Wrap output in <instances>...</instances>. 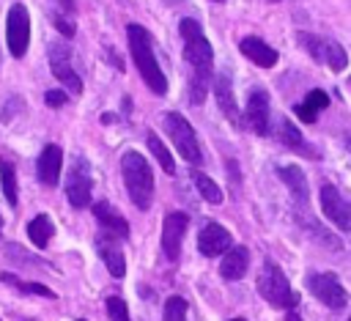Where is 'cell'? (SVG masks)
I'll return each mask as SVG.
<instances>
[{
    "mask_svg": "<svg viewBox=\"0 0 351 321\" xmlns=\"http://www.w3.org/2000/svg\"><path fill=\"white\" fill-rule=\"evenodd\" d=\"M348 321H351V318H348Z\"/></svg>",
    "mask_w": 351,
    "mask_h": 321,
    "instance_id": "41",
    "label": "cell"
},
{
    "mask_svg": "<svg viewBox=\"0 0 351 321\" xmlns=\"http://www.w3.org/2000/svg\"><path fill=\"white\" fill-rule=\"evenodd\" d=\"M250 269V250L247 247H230L219 261V277L228 283H236Z\"/></svg>",
    "mask_w": 351,
    "mask_h": 321,
    "instance_id": "21",
    "label": "cell"
},
{
    "mask_svg": "<svg viewBox=\"0 0 351 321\" xmlns=\"http://www.w3.org/2000/svg\"><path fill=\"white\" fill-rule=\"evenodd\" d=\"M282 321H302V316H299V313H296V310H288V313H285V318H282Z\"/></svg>",
    "mask_w": 351,
    "mask_h": 321,
    "instance_id": "34",
    "label": "cell"
},
{
    "mask_svg": "<svg viewBox=\"0 0 351 321\" xmlns=\"http://www.w3.org/2000/svg\"><path fill=\"white\" fill-rule=\"evenodd\" d=\"M239 49H241V55H244L250 63H255V66H261V69H271V66H277V60H280L277 49L269 47L261 36H241V38H239Z\"/></svg>",
    "mask_w": 351,
    "mask_h": 321,
    "instance_id": "17",
    "label": "cell"
},
{
    "mask_svg": "<svg viewBox=\"0 0 351 321\" xmlns=\"http://www.w3.org/2000/svg\"><path fill=\"white\" fill-rule=\"evenodd\" d=\"M162 321H186V299L184 296H167L165 299V310H162Z\"/></svg>",
    "mask_w": 351,
    "mask_h": 321,
    "instance_id": "30",
    "label": "cell"
},
{
    "mask_svg": "<svg viewBox=\"0 0 351 321\" xmlns=\"http://www.w3.org/2000/svg\"><path fill=\"white\" fill-rule=\"evenodd\" d=\"M230 247H233V239H230L228 228H222L219 222H206L203 230L197 233V252L206 258L225 255Z\"/></svg>",
    "mask_w": 351,
    "mask_h": 321,
    "instance_id": "13",
    "label": "cell"
},
{
    "mask_svg": "<svg viewBox=\"0 0 351 321\" xmlns=\"http://www.w3.org/2000/svg\"><path fill=\"white\" fill-rule=\"evenodd\" d=\"M126 41H129V52H132V60L143 77V82L148 85V91H154L156 96L167 93V80H165V71L159 69V60L154 55V41H151V33L143 27V25H126Z\"/></svg>",
    "mask_w": 351,
    "mask_h": 321,
    "instance_id": "2",
    "label": "cell"
},
{
    "mask_svg": "<svg viewBox=\"0 0 351 321\" xmlns=\"http://www.w3.org/2000/svg\"><path fill=\"white\" fill-rule=\"evenodd\" d=\"M189 217L184 211H170L162 222V252L167 261H176L181 255V244H184V233H186Z\"/></svg>",
    "mask_w": 351,
    "mask_h": 321,
    "instance_id": "12",
    "label": "cell"
},
{
    "mask_svg": "<svg viewBox=\"0 0 351 321\" xmlns=\"http://www.w3.org/2000/svg\"><path fill=\"white\" fill-rule=\"evenodd\" d=\"M121 176H123L129 200L140 211H148L151 203H154V189H156L154 170H151L148 159L140 151H123V156H121Z\"/></svg>",
    "mask_w": 351,
    "mask_h": 321,
    "instance_id": "3",
    "label": "cell"
},
{
    "mask_svg": "<svg viewBox=\"0 0 351 321\" xmlns=\"http://www.w3.org/2000/svg\"><path fill=\"white\" fill-rule=\"evenodd\" d=\"M293 217H296L299 228H302V230H304V233H307L313 241H318L321 247L335 250V252H337V250H343V241H340V239H337V236H335L329 228H324V225H321L315 217H310L307 211H302L299 206H296V214H293Z\"/></svg>",
    "mask_w": 351,
    "mask_h": 321,
    "instance_id": "19",
    "label": "cell"
},
{
    "mask_svg": "<svg viewBox=\"0 0 351 321\" xmlns=\"http://www.w3.org/2000/svg\"><path fill=\"white\" fill-rule=\"evenodd\" d=\"M165 132L173 143V148L178 151L181 159H186L189 165H200L203 162V151H200V143H197V134H195V126L176 110L165 112Z\"/></svg>",
    "mask_w": 351,
    "mask_h": 321,
    "instance_id": "5",
    "label": "cell"
},
{
    "mask_svg": "<svg viewBox=\"0 0 351 321\" xmlns=\"http://www.w3.org/2000/svg\"><path fill=\"white\" fill-rule=\"evenodd\" d=\"M96 247H99L101 263L107 266L110 277L121 280V277L126 274V258H123V252H121V247H118V239H112V236L101 233V236H99V241H96Z\"/></svg>",
    "mask_w": 351,
    "mask_h": 321,
    "instance_id": "20",
    "label": "cell"
},
{
    "mask_svg": "<svg viewBox=\"0 0 351 321\" xmlns=\"http://www.w3.org/2000/svg\"><path fill=\"white\" fill-rule=\"evenodd\" d=\"M211 3H225V0H211Z\"/></svg>",
    "mask_w": 351,
    "mask_h": 321,
    "instance_id": "38",
    "label": "cell"
},
{
    "mask_svg": "<svg viewBox=\"0 0 351 321\" xmlns=\"http://www.w3.org/2000/svg\"><path fill=\"white\" fill-rule=\"evenodd\" d=\"M277 137H280V143H282L288 151L302 154V156H310V159H318V151H315V148L302 137V132H299V126H296L293 121L282 118V121H280V126H277Z\"/></svg>",
    "mask_w": 351,
    "mask_h": 321,
    "instance_id": "22",
    "label": "cell"
},
{
    "mask_svg": "<svg viewBox=\"0 0 351 321\" xmlns=\"http://www.w3.org/2000/svg\"><path fill=\"white\" fill-rule=\"evenodd\" d=\"M241 121L252 134H261V137L269 134V93L263 88H252L247 93Z\"/></svg>",
    "mask_w": 351,
    "mask_h": 321,
    "instance_id": "10",
    "label": "cell"
},
{
    "mask_svg": "<svg viewBox=\"0 0 351 321\" xmlns=\"http://www.w3.org/2000/svg\"><path fill=\"white\" fill-rule=\"evenodd\" d=\"M5 41L11 49V58H25L30 44V14L22 3H14L5 16Z\"/></svg>",
    "mask_w": 351,
    "mask_h": 321,
    "instance_id": "8",
    "label": "cell"
},
{
    "mask_svg": "<svg viewBox=\"0 0 351 321\" xmlns=\"http://www.w3.org/2000/svg\"><path fill=\"white\" fill-rule=\"evenodd\" d=\"M261 299H266L271 307H280V310H293L299 305V296L293 294L285 272L274 263V261H266L261 274H258V283H255Z\"/></svg>",
    "mask_w": 351,
    "mask_h": 321,
    "instance_id": "4",
    "label": "cell"
},
{
    "mask_svg": "<svg viewBox=\"0 0 351 321\" xmlns=\"http://www.w3.org/2000/svg\"><path fill=\"white\" fill-rule=\"evenodd\" d=\"M52 22H55V27L60 30V36H66V38H71L74 36V22H69V19H63V16H52Z\"/></svg>",
    "mask_w": 351,
    "mask_h": 321,
    "instance_id": "33",
    "label": "cell"
},
{
    "mask_svg": "<svg viewBox=\"0 0 351 321\" xmlns=\"http://www.w3.org/2000/svg\"><path fill=\"white\" fill-rule=\"evenodd\" d=\"M0 233H3V217H0Z\"/></svg>",
    "mask_w": 351,
    "mask_h": 321,
    "instance_id": "37",
    "label": "cell"
},
{
    "mask_svg": "<svg viewBox=\"0 0 351 321\" xmlns=\"http://www.w3.org/2000/svg\"><path fill=\"white\" fill-rule=\"evenodd\" d=\"M0 280H3V283H8V285H14V288H19L22 294H38V296L55 299V291H52V288L41 285V283H25V280H16L11 272H3V274H0Z\"/></svg>",
    "mask_w": 351,
    "mask_h": 321,
    "instance_id": "29",
    "label": "cell"
},
{
    "mask_svg": "<svg viewBox=\"0 0 351 321\" xmlns=\"http://www.w3.org/2000/svg\"><path fill=\"white\" fill-rule=\"evenodd\" d=\"M93 217H96V222L101 225V230H104L107 236H112V239H118V241L129 239V222H126V219L115 211V206H110L107 200L93 203Z\"/></svg>",
    "mask_w": 351,
    "mask_h": 321,
    "instance_id": "18",
    "label": "cell"
},
{
    "mask_svg": "<svg viewBox=\"0 0 351 321\" xmlns=\"http://www.w3.org/2000/svg\"><path fill=\"white\" fill-rule=\"evenodd\" d=\"M269 3H280V0H269Z\"/></svg>",
    "mask_w": 351,
    "mask_h": 321,
    "instance_id": "39",
    "label": "cell"
},
{
    "mask_svg": "<svg viewBox=\"0 0 351 321\" xmlns=\"http://www.w3.org/2000/svg\"><path fill=\"white\" fill-rule=\"evenodd\" d=\"M192 184H195V189L200 192V198L206 200V203H211V206H219L222 203V189H219V184L214 181V178H208L206 173H200L197 167H192Z\"/></svg>",
    "mask_w": 351,
    "mask_h": 321,
    "instance_id": "26",
    "label": "cell"
},
{
    "mask_svg": "<svg viewBox=\"0 0 351 321\" xmlns=\"http://www.w3.org/2000/svg\"><path fill=\"white\" fill-rule=\"evenodd\" d=\"M90 192H93L90 165L82 156H77L66 176V198L74 209H85V206H90Z\"/></svg>",
    "mask_w": 351,
    "mask_h": 321,
    "instance_id": "9",
    "label": "cell"
},
{
    "mask_svg": "<svg viewBox=\"0 0 351 321\" xmlns=\"http://www.w3.org/2000/svg\"><path fill=\"white\" fill-rule=\"evenodd\" d=\"M77 321H85V318H77Z\"/></svg>",
    "mask_w": 351,
    "mask_h": 321,
    "instance_id": "40",
    "label": "cell"
},
{
    "mask_svg": "<svg viewBox=\"0 0 351 321\" xmlns=\"http://www.w3.org/2000/svg\"><path fill=\"white\" fill-rule=\"evenodd\" d=\"M178 36L184 41V60L189 66V102L203 104L214 80V49L203 36L200 22L192 16H184L178 22Z\"/></svg>",
    "mask_w": 351,
    "mask_h": 321,
    "instance_id": "1",
    "label": "cell"
},
{
    "mask_svg": "<svg viewBox=\"0 0 351 321\" xmlns=\"http://www.w3.org/2000/svg\"><path fill=\"white\" fill-rule=\"evenodd\" d=\"M58 3H60V5H63V8H66V11H69V14H71V11H74V0H58Z\"/></svg>",
    "mask_w": 351,
    "mask_h": 321,
    "instance_id": "35",
    "label": "cell"
},
{
    "mask_svg": "<svg viewBox=\"0 0 351 321\" xmlns=\"http://www.w3.org/2000/svg\"><path fill=\"white\" fill-rule=\"evenodd\" d=\"M0 184H3V198L11 206H16V170L5 159H0Z\"/></svg>",
    "mask_w": 351,
    "mask_h": 321,
    "instance_id": "28",
    "label": "cell"
},
{
    "mask_svg": "<svg viewBox=\"0 0 351 321\" xmlns=\"http://www.w3.org/2000/svg\"><path fill=\"white\" fill-rule=\"evenodd\" d=\"M211 88H214V96H217V107H219V112H222V115H225L236 129H241V126H244V121H241L239 102H236V93H233L230 80H228L225 74H214Z\"/></svg>",
    "mask_w": 351,
    "mask_h": 321,
    "instance_id": "16",
    "label": "cell"
},
{
    "mask_svg": "<svg viewBox=\"0 0 351 321\" xmlns=\"http://www.w3.org/2000/svg\"><path fill=\"white\" fill-rule=\"evenodd\" d=\"M321 211L332 225H337L340 230L351 233V203L340 198L335 184H324L321 187Z\"/></svg>",
    "mask_w": 351,
    "mask_h": 321,
    "instance_id": "11",
    "label": "cell"
},
{
    "mask_svg": "<svg viewBox=\"0 0 351 321\" xmlns=\"http://www.w3.org/2000/svg\"><path fill=\"white\" fill-rule=\"evenodd\" d=\"M60 167H63V148L58 143H47L36 159V176L44 187H55L60 181Z\"/></svg>",
    "mask_w": 351,
    "mask_h": 321,
    "instance_id": "15",
    "label": "cell"
},
{
    "mask_svg": "<svg viewBox=\"0 0 351 321\" xmlns=\"http://www.w3.org/2000/svg\"><path fill=\"white\" fill-rule=\"evenodd\" d=\"M326 107H329V93L321 91V88H313V91L293 107V112H296V118H299L302 123H315V121H318V112L326 110Z\"/></svg>",
    "mask_w": 351,
    "mask_h": 321,
    "instance_id": "24",
    "label": "cell"
},
{
    "mask_svg": "<svg viewBox=\"0 0 351 321\" xmlns=\"http://www.w3.org/2000/svg\"><path fill=\"white\" fill-rule=\"evenodd\" d=\"M230 321H247V318H230Z\"/></svg>",
    "mask_w": 351,
    "mask_h": 321,
    "instance_id": "36",
    "label": "cell"
},
{
    "mask_svg": "<svg viewBox=\"0 0 351 321\" xmlns=\"http://www.w3.org/2000/svg\"><path fill=\"white\" fill-rule=\"evenodd\" d=\"M44 102H47V107L58 110V107H63L69 102V96H66V91H47L44 93Z\"/></svg>",
    "mask_w": 351,
    "mask_h": 321,
    "instance_id": "32",
    "label": "cell"
},
{
    "mask_svg": "<svg viewBox=\"0 0 351 321\" xmlns=\"http://www.w3.org/2000/svg\"><path fill=\"white\" fill-rule=\"evenodd\" d=\"M277 176H280V181L291 189V195H293L296 206H304V203H307V198H310L304 170H302V167H296V165H280V167H277Z\"/></svg>",
    "mask_w": 351,
    "mask_h": 321,
    "instance_id": "23",
    "label": "cell"
},
{
    "mask_svg": "<svg viewBox=\"0 0 351 321\" xmlns=\"http://www.w3.org/2000/svg\"><path fill=\"white\" fill-rule=\"evenodd\" d=\"M145 145H148V151L154 154V159L159 162V167L167 173V176H173L176 173V159H173V154H170V148L154 134V132H148L145 134Z\"/></svg>",
    "mask_w": 351,
    "mask_h": 321,
    "instance_id": "27",
    "label": "cell"
},
{
    "mask_svg": "<svg viewBox=\"0 0 351 321\" xmlns=\"http://www.w3.org/2000/svg\"><path fill=\"white\" fill-rule=\"evenodd\" d=\"M304 285L329 310H343L348 305V294H346V288H343V283L337 280L335 272H307Z\"/></svg>",
    "mask_w": 351,
    "mask_h": 321,
    "instance_id": "7",
    "label": "cell"
},
{
    "mask_svg": "<svg viewBox=\"0 0 351 321\" xmlns=\"http://www.w3.org/2000/svg\"><path fill=\"white\" fill-rule=\"evenodd\" d=\"M299 47L321 66L332 69V71H343L348 66V55L343 49L340 41L329 38V36H315V33H296Z\"/></svg>",
    "mask_w": 351,
    "mask_h": 321,
    "instance_id": "6",
    "label": "cell"
},
{
    "mask_svg": "<svg viewBox=\"0 0 351 321\" xmlns=\"http://www.w3.org/2000/svg\"><path fill=\"white\" fill-rule=\"evenodd\" d=\"M52 233H55V225H52V219H49L47 214H36V217L27 222V239H30L38 250H44V247L49 244Z\"/></svg>",
    "mask_w": 351,
    "mask_h": 321,
    "instance_id": "25",
    "label": "cell"
},
{
    "mask_svg": "<svg viewBox=\"0 0 351 321\" xmlns=\"http://www.w3.org/2000/svg\"><path fill=\"white\" fill-rule=\"evenodd\" d=\"M104 307H107L110 321H132L129 318V307H126V302L121 296H107L104 299Z\"/></svg>",
    "mask_w": 351,
    "mask_h": 321,
    "instance_id": "31",
    "label": "cell"
},
{
    "mask_svg": "<svg viewBox=\"0 0 351 321\" xmlns=\"http://www.w3.org/2000/svg\"><path fill=\"white\" fill-rule=\"evenodd\" d=\"M49 69H52L55 80H60L71 93H82V80H80V74L74 71L71 55H69V49H66L63 44H55V47L49 49Z\"/></svg>",
    "mask_w": 351,
    "mask_h": 321,
    "instance_id": "14",
    "label": "cell"
}]
</instances>
